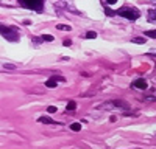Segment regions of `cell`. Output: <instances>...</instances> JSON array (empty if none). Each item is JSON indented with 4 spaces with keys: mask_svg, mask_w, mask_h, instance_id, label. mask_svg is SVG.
I'll use <instances>...</instances> for the list:
<instances>
[{
    "mask_svg": "<svg viewBox=\"0 0 156 149\" xmlns=\"http://www.w3.org/2000/svg\"><path fill=\"white\" fill-rule=\"evenodd\" d=\"M115 14H117V16H122V17H125V19H128V20H137L139 16H140L137 9L129 8V6H123V8H120V9H117Z\"/></svg>",
    "mask_w": 156,
    "mask_h": 149,
    "instance_id": "cell-1",
    "label": "cell"
},
{
    "mask_svg": "<svg viewBox=\"0 0 156 149\" xmlns=\"http://www.w3.org/2000/svg\"><path fill=\"white\" fill-rule=\"evenodd\" d=\"M0 34H2L6 41L16 42L19 39V33L14 27H5V25H0Z\"/></svg>",
    "mask_w": 156,
    "mask_h": 149,
    "instance_id": "cell-2",
    "label": "cell"
},
{
    "mask_svg": "<svg viewBox=\"0 0 156 149\" xmlns=\"http://www.w3.org/2000/svg\"><path fill=\"white\" fill-rule=\"evenodd\" d=\"M19 3L23 8L33 9V11H42L44 8V0H19Z\"/></svg>",
    "mask_w": 156,
    "mask_h": 149,
    "instance_id": "cell-3",
    "label": "cell"
},
{
    "mask_svg": "<svg viewBox=\"0 0 156 149\" xmlns=\"http://www.w3.org/2000/svg\"><path fill=\"white\" fill-rule=\"evenodd\" d=\"M97 109H122V110H126V109H129V104H126L125 101H108V103H103V104L97 106Z\"/></svg>",
    "mask_w": 156,
    "mask_h": 149,
    "instance_id": "cell-4",
    "label": "cell"
},
{
    "mask_svg": "<svg viewBox=\"0 0 156 149\" xmlns=\"http://www.w3.org/2000/svg\"><path fill=\"white\" fill-rule=\"evenodd\" d=\"M133 87H136V89H139V90H145L148 87V84H147V81L144 78H139V79L133 81Z\"/></svg>",
    "mask_w": 156,
    "mask_h": 149,
    "instance_id": "cell-5",
    "label": "cell"
},
{
    "mask_svg": "<svg viewBox=\"0 0 156 149\" xmlns=\"http://www.w3.org/2000/svg\"><path fill=\"white\" fill-rule=\"evenodd\" d=\"M58 81H64V78H61V76H51L50 79L45 81V85L50 87V89H53V87L58 85Z\"/></svg>",
    "mask_w": 156,
    "mask_h": 149,
    "instance_id": "cell-6",
    "label": "cell"
},
{
    "mask_svg": "<svg viewBox=\"0 0 156 149\" xmlns=\"http://www.w3.org/2000/svg\"><path fill=\"white\" fill-rule=\"evenodd\" d=\"M39 123H44V124H53V126H61V123L59 121H55V120H51L50 117H47V115H44V117H39V120H37Z\"/></svg>",
    "mask_w": 156,
    "mask_h": 149,
    "instance_id": "cell-7",
    "label": "cell"
},
{
    "mask_svg": "<svg viewBox=\"0 0 156 149\" xmlns=\"http://www.w3.org/2000/svg\"><path fill=\"white\" fill-rule=\"evenodd\" d=\"M56 28L61 30V31H70V30H72L70 25H64V23H58V25H56Z\"/></svg>",
    "mask_w": 156,
    "mask_h": 149,
    "instance_id": "cell-8",
    "label": "cell"
},
{
    "mask_svg": "<svg viewBox=\"0 0 156 149\" xmlns=\"http://www.w3.org/2000/svg\"><path fill=\"white\" fill-rule=\"evenodd\" d=\"M70 129H72L73 132H80V131H81V124H80V123H73V124H70Z\"/></svg>",
    "mask_w": 156,
    "mask_h": 149,
    "instance_id": "cell-9",
    "label": "cell"
},
{
    "mask_svg": "<svg viewBox=\"0 0 156 149\" xmlns=\"http://www.w3.org/2000/svg\"><path fill=\"white\" fill-rule=\"evenodd\" d=\"M145 36H147V37H151V39H156V30H148V31H145Z\"/></svg>",
    "mask_w": 156,
    "mask_h": 149,
    "instance_id": "cell-10",
    "label": "cell"
},
{
    "mask_svg": "<svg viewBox=\"0 0 156 149\" xmlns=\"http://www.w3.org/2000/svg\"><path fill=\"white\" fill-rule=\"evenodd\" d=\"M66 109H67V110H75V109H76V103H75V101H69L67 106H66Z\"/></svg>",
    "mask_w": 156,
    "mask_h": 149,
    "instance_id": "cell-11",
    "label": "cell"
},
{
    "mask_svg": "<svg viewBox=\"0 0 156 149\" xmlns=\"http://www.w3.org/2000/svg\"><path fill=\"white\" fill-rule=\"evenodd\" d=\"M42 41H45V42H51V41H55L53 39V36H50V34H44L42 37H41Z\"/></svg>",
    "mask_w": 156,
    "mask_h": 149,
    "instance_id": "cell-12",
    "label": "cell"
},
{
    "mask_svg": "<svg viewBox=\"0 0 156 149\" xmlns=\"http://www.w3.org/2000/svg\"><path fill=\"white\" fill-rule=\"evenodd\" d=\"M86 37H87V39H95L97 33H95V31H87V33H86Z\"/></svg>",
    "mask_w": 156,
    "mask_h": 149,
    "instance_id": "cell-13",
    "label": "cell"
},
{
    "mask_svg": "<svg viewBox=\"0 0 156 149\" xmlns=\"http://www.w3.org/2000/svg\"><path fill=\"white\" fill-rule=\"evenodd\" d=\"M131 42H134V44H145L147 41L144 39V37H134V39H133Z\"/></svg>",
    "mask_w": 156,
    "mask_h": 149,
    "instance_id": "cell-14",
    "label": "cell"
},
{
    "mask_svg": "<svg viewBox=\"0 0 156 149\" xmlns=\"http://www.w3.org/2000/svg\"><path fill=\"white\" fill-rule=\"evenodd\" d=\"M148 14H150V20H156V11L154 9H150Z\"/></svg>",
    "mask_w": 156,
    "mask_h": 149,
    "instance_id": "cell-15",
    "label": "cell"
},
{
    "mask_svg": "<svg viewBox=\"0 0 156 149\" xmlns=\"http://www.w3.org/2000/svg\"><path fill=\"white\" fill-rule=\"evenodd\" d=\"M47 112H48V114H55L56 107H55V106H48V107H47Z\"/></svg>",
    "mask_w": 156,
    "mask_h": 149,
    "instance_id": "cell-16",
    "label": "cell"
},
{
    "mask_svg": "<svg viewBox=\"0 0 156 149\" xmlns=\"http://www.w3.org/2000/svg\"><path fill=\"white\" fill-rule=\"evenodd\" d=\"M3 68H8V70H14L16 67L12 65V64H3Z\"/></svg>",
    "mask_w": 156,
    "mask_h": 149,
    "instance_id": "cell-17",
    "label": "cell"
},
{
    "mask_svg": "<svg viewBox=\"0 0 156 149\" xmlns=\"http://www.w3.org/2000/svg\"><path fill=\"white\" fill-rule=\"evenodd\" d=\"M64 45H66V47H70V45H72V41L66 39V41H64Z\"/></svg>",
    "mask_w": 156,
    "mask_h": 149,
    "instance_id": "cell-18",
    "label": "cell"
},
{
    "mask_svg": "<svg viewBox=\"0 0 156 149\" xmlns=\"http://www.w3.org/2000/svg\"><path fill=\"white\" fill-rule=\"evenodd\" d=\"M106 2H108L109 5H112V3H115V2H117V0H106Z\"/></svg>",
    "mask_w": 156,
    "mask_h": 149,
    "instance_id": "cell-19",
    "label": "cell"
}]
</instances>
